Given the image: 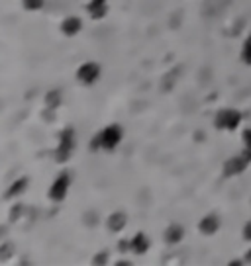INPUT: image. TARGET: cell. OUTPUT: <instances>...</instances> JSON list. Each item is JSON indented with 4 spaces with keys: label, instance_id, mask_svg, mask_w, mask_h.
Returning a JSON list of instances; mask_svg holds the SVG:
<instances>
[{
    "label": "cell",
    "instance_id": "1",
    "mask_svg": "<svg viewBox=\"0 0 251 266\" xmlns=\"http://www.w3.org/2000/svg\"><path fill=\"white\" fill-rule=\"evenodd\" d=\"M241 120H243L241 112H237V110H233V108H224V110H220V112L216 114L214 125L218 129H224V131H233V129L239 127Z\"/></svg>",
    "mask_w": 251,
    "mask_h": 266
},
{
    "label": "cell",
    "instance_id": "2",
    "mask_svg": "<svg viewBox=\"0 0 251 266\" xmlns=\"http://www.w3.org/2000/svg\"><path fill=\"white\" fill-rule=\"evenodd\" d=\"M98 139H100V147H104V149H114L120 139H122V129L118 127V125H110L106 127L100 135H98Z\"/></svg>",
    "mask_w": 251,
    "mask_h": 266
},
{
    "label": "cell",
    "instance_id": "3",
    "mask_svg": "<svg viewBox=\"0 0 251 266\" xmlns=\"http://www.w3.org/2000/svg\"><path fill=\"white\" fill-rule=\"evenodd\" d=\"M198 229H200L202 235H214L216 231L220 229V219H218V215H216V213L204 215V217L200 219V223H198Z\"/></svg>",
    "mask_w": 251,
    "mask_h": 266
},
{
    "label": "cell",
    "instance_id": "4",
    "mask_svg": "<svg viewBox=\"0 0 251 266\" xmlns=\"http://www.w3.org/2000/svg\"><path fill=\"white\" fill-rule=\"evenodd\" d=\"M67 188H69V174H61V176L57 178L53 182V186H51V200L55 202H59V200H63L65 194H67Z\"/></svg>",
    "mask_w": 251,
    "mask_h": 266
},
{
    "label": "cell",
    "instance_id": "5",
    "mask_svg": "<svg viewBox=\"0 0 251 266\" xmlns=\"http://www.w3.org/2000/svg\"><path fill=\"white\" fill-rule=\"evenodd\" d=\"M98 72H100L98 65H94V63H87V65H83V67L79 69L77 76H79L85 84H90V82H94V80L98 78Z\"/></svg>",
    "mask_w": 251,
    "mask_h": 266
},
{
    "label": "cell",
    "instance_id": "6",
    "mask_svg": "<svg viewBox=\"0 0 251 266\" xmlns=\"http://www.w3.org/2000/svg\"><path fill=\"white\" fill-rule=\"evenodd\" d=\"M182 237H184V229H182L180 225H177V223L169 225L167 231H165V241L171 243V245H175V243L182 241Z\"/></svg>",
    "mask_w": 251,
    "mask_h": 266
},
{
    "label": "cell",
    "instance_id": "7",
    "mask_svg": "<svg viewBox=\"0 0 251 266\" xmlns=\"http://www.w3.org/2000/svg\"><path fill=\"white\" fill-rule=\"evenodd\" d=\"M149 247V241H147V237H145L144 233H138L136 237H134V241H132V250L136 252V254H142L145 252Z\"/></svg>",
    "mask_w": 251,
    "mask_h": 266
},
{
    "label": "cell",
    "instance_id": "8",
    "mask_svg": "<svg viewBox=\"0 0 251 266\" xmlns=\"http://www.w3.org/2000/svg\"><path fill=\"white\" fill-rule=\"evenodd\" d=\"M61 30L67 34V36H75L79 30H81V20L77 18H67L63 22V26H61Z\"/></svg>",
    "mask_w": 251,
    "mask_h": 266
},
{
    "label": "cell",
    "instance_id": "9",
    "mask_svg": "<svg viewBox=\"0 0 251 266\" xmlns=\"http://www.w3.org/2000/svg\"><path fill=\"white\" fill-rule=\"evenodd\" d=\"M126 225V215L124 213H114L110 219H108V227L112 231H120Z\"/></svg>",
    "mask_w": 251,
    "mask_h": 266
},
{
    "label": "cell",
    "instance_id": "10",
    "mask_svg": "<svg viewBox=\"0 0 251 266\" xmlns=\"http://www.w3.org/2000/svg\"><path fill=\"white\" fill-rule=\"evenodd\" d=\"M241 61L245 65H251V36L245 37L243 41V47H241Z\"/></svg>",
    "mask_w": 251,
    "mask_h": 266
},
{
    "label": "cell",
    "instance_id": "11",
    "mask_svg": "<svg viewBox=\"0 0 251 266\" xmlns=\"http://www.w3.org/2000/svg\"><path fill=\"white\" fill-rule=\"evenodd\" d=\"M26 184H28V182H26V180H20L18 184H14V186H12V190H10V196L18 194L20 190H24V188H26Z\"/></svg>",
    "mask_w": 251,
    "mask_h": 266
},
{
    "label": "cell",
    "instance_id": "12",
    "mask_svg": "<svg viewBox=\"0 0 251 266\" xmlns=\"http://www.w3.org/2000/svg\"><path fill=\"white\" fill-rule=\"evenodd\" d=\"M241 141H243V145L251 147V127L249 129H243V133H241Z\"/></svg>",
    "mask_w": 251,
    "mask_h": 266
},
{
    "label": "cell",
    "instance_id": "13",
    "mask_svg": "<svg viewBox=\"0 0 251 266\" xmlns=\"http://www.w3.org/2000/svg\"><path fill=\"white\" fill-rule=\"evenodd\" d=\"M243 239H245V241H251V221L249 223H245V227H243Z\"/></svg>",
    "mask_w": 251,
    "mask_h": 266
},
{
    "label": "cell",
    "instance_id": "14",
    "mask_svg": "<svg viewBox=\"0 0 251 266\" xmlns=\"http://www.w3.org/2000/svg\"><path fill=\"white\" fill-rule=\"evenodd\" d=\"M57 98H59V94H51V96H49V104H51V106H57V104H59Z\"/></svg>",
    "mask_w": 251,
    "mask_h": 266
},
{
    "label": "cell",
    "instance_id": "15",
    "mask_svg": "<svg viewBox=\"0 0 251 266\" xmlns=\"http://www.w3.org/2000/svg\"><path fill=\"white\" fill-rule=\"evenodd\" d=\"M243 260H245L247 264H251V248L247 250V252H245V258H243Z\"/></svg>",
    "mask_w": 251,
    "mask_h": 266
},
{
    "label": "cell",
    "instance_id": "16",
    "mask_svg": "<svg viewBox=\"0 0 251 266\" xmlns=\"http://www.w3.org/2000/svg\"><path fill=\"white\" fill-rule=\"evenodd\" d=\"M94 2H104V0H94Z\"/></svg>",
    "mask_w": 251,
    "mask_h": 266
}]
</instances>
